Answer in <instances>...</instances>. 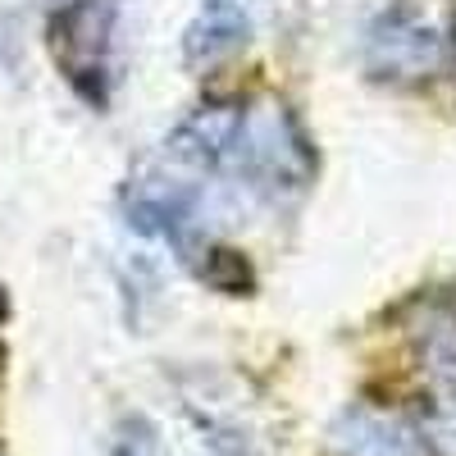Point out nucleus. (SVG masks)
I'll use <instances>...</instances> for the list:
<instances>
[{
    "label": "nucleus",
    "instance_id": "obj_3",
    "mask_svg": "<svg viewBox=\"0 0 456 456\" xmlns=\"http://www.w3.org/2000/svg\"><path fill=\"white\" fill-rule=\"evenodd\" d=\"M247 37V14L228 0H210L197 14V23L187 28V60H219L224 51H233Z\"/></svg>",
    "mask_w": 456,
    "mask_h": 456
},
{
    "label": "nucleus",
    "instance_id": "obj_2",
    "mask_svg": "<svg viewBox=\"0 0 456 456\" xmlns=\"http://www.w3.org/2000/svg\"><path fill=\"white\" fill-rule=\"evenodd\" d=\"M447 60V32L420 10H393L370 32V64L393 78H420Z\"/></svg>",
    "mask_w": 456,
    "mask_h": 456
},
{
    "label": "nucleus",
    "instance_id": "obj_4",
    "mask_svg": "<svg viewBox=\"0 0 456 456\" xmlns=\"http://www.w3.org/2000/svg\"><path fill=\"white\" fill-rule=\"evenodd\" d=\"M352 438H342V447H347L352 456H415V443L411 434H402L397 425H384V420H365V415H356V420L347 425Z\"/></svg>",
    "mask_w": 456,
    "mask_h": 456
},
{
    "label": "nucleus",
    "instance_id": "obj_1",
    "mask_svg": "<svg viewBox=\"0 0 456 456\" xmlns=\"http://www.w3.org/2000/svg\"><path fill=\"white\" fill-rule=\"evenodd\" d=\"M215 169L242 174L265 187H279V183L301 187L311 174V151L283 105H256V110H238L233 133H228Z\"/></svg>",
    "mask_w": 456,
    "mask_h": 456
}]
</instances>
